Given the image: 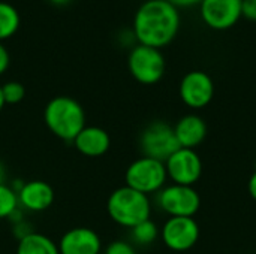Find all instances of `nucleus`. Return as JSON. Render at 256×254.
Segmentation results:
<instances>
[{
  "label": "nucleus",
  "instance_id": "dca6fc26",
  "mask_svg": "<svg viewBox=\"0 0 256 254\" xmlns=\"http://www.w3.org/2000/svg\"><path fill=\"white\" fill-rule=\"evenodd\" d=\"M16 254H60L58 246L46 235L30 232L18 240Z\"/></svg>",
  "mask_w": 256,
  "mask_h": 254
},
{
  "label": "nucleus",
  "instance_id": "423d86ee",
  "mask_svg": "<svg viewBox=\"0 0 256 254\" xmlns=\"http://www.w3.org/2000/svg\"><path fill=\"white\" fill-rule=\"evenodd\" d=\"M140 148L144 157L165 163V160L180 147L172 126L165 121H153L142 130L140 136Z\"/></svg>",
  "mask_w": 256,
  "mask_h": 254
},
{
  "label": "nucleus",
  "instance_id": "f8f14e48",
  "mask_svg": "<svg viewBox=\"0 0 256 254\" xmlns=\"http://www.w3.org/2000/svg\"><path fill=\"white\" fill-rule=\"evenodd\" d=\"M16 196L20 207L32 213H42L54 202L52 187L42 180H33L21 184L16 190Z\"/></svg>",
  "mask_w": 256,
  "mask_h": 254
},
{
  "label": "nucleus",
  "instance_id": "9d476101",
  "mask_svg": "<svg viewBox=\"0 0 256 254\" xmlns=\"http://www.w3.org/2000/svg\"><path fill=\"white\" fill-rule=\"evenodd\" d=\"M178 94L186 106L192 109H201L213 100L214 82L207 72L190 70L182 78Z\"/></svg>",
  "mask_w": 256,
  "mask_h": 254
},
{
  "label": "nucleus",
  "instance_id": "6ab92c4d",
  "mask_svg": "<svg viewBox=\"0 0 256 254\" xmlns=\"http://www.w3.org/2000/svg\"><path fill=\"white\" fill-rule=\"evenodd\" d=\"M20 208L16 190L10 186L0 183V220L10 219Z\"/></svg>",
  "mask_w": 256,
  "mask_h": 254
},
{
  "label": "nucleus",
  "instance_id": "a878e982",
  "mask_svg": "<svg viewBox=\"0 0 256 254\" xmlns=\"http://www.w3.org/2000/svg\"><path fill=\"white\" fill-rule=\"evenodd\" d=\"M52 4H57V6H63V4H68L69 1H72V0H50Z\"/></svg>",
  "mask_w": 256,
  "mask_h": 254
},
{
  "label": "nucleus",
  "instance_id": "9b49d317",
  "mask_svg": "<svg viewBox=\"0 0 256 254\" xmlns=\"http://www.w3.org/2000/svg\"><path fill=\"white\" fill-rule=\"evenodd\" d=\"M242 3L243 0H201L200 12L208 27L225 30L240 19Z\"/></svg>",
  "mask_w": 256,
  "mask_h": 254
},
{
  "label": "nucleus",
  "instance_id": "f03ea898",
  "mask_svg": "<svg viewBox=\"0 0 256 254\" xmlns=\"http://www.w3.org/2000/svg\"><path fill=\"white\" fill-rule=\"evenodd\" d=\"M44 121L50 132L63 139L74 141L86 127V112L80 102L69 96L52 97L44 109Z\"/></svg>",
  "mask_w": 256,
  "mask_h": 254
},
{
  "label": "nucleus",
  "instance_id": "20e7f679",
  "mask_svg": "<svg viewBox=\"0 0 256 254\" xmlns=\"http://www.w3.org/2000/svg\"><path fill=\"white\" fill-rule=\"evenodd\" d=\"M166 180L168 175L165 163L144 156L134 160L124 174L126 186L147 196L160 192L165 187Z\"/></svg>",
  "mask_w": 256,
  "mask_h": 254
},
{
  "label": "nucleus",
  "instance_id": "4468645a",
  "mask_svg": "<svg viewBox=\"0 0 256 254\" xmlns=\"http://www.w3.org/2000/svg\"><path fill=\"white\" fill-rule=\"evenodd\" d=\"M174 135L180 148L195 150L204 142L207 136V124L202 117L188 114L176 123Z\"/></svg>",
  "mask_w": 256,
  "mask_h": 254
},
{
  "label": "nucleus",
  "instance_id": "2eb2a0df",
  "mask_svg": "<svg viewBox=\"0 0 256 254\" xmlns=\"http://www.w3.org/2000/svg\"><path fill=\"white\" fill-rule=\"evenodd\" d=\"M72 142L75 148L87 157H100L111 147L108 132L96 126H86Z\"/></svg>",
  "mask_w": 256,
  "mask_h": 254
},
{
  "label": "nucleus",
  "instance_id": "a211bd4d",
  "mask_svg": "<svg viewBox=\"0 0 256 254\" xmlns=\"http://www.w3.org/2000/svg\"><path fill=\"white\" fill-rule=\"evenodd\" d=\"M159 228L156 226L154 222H152L150 219L148 220H144L141 222L140 225L134 226L130 229V235H132V240L138 244V246H150L153 244L158 237H159Z\"/></svg>",
  "mask_w": 256,
  "mask_h": 254
},
{
  "label": "nucleus",
  "instance_id": "6e6552de",
  "mask_svg": "<svg viewBox=\"0 0 256 254\" xmlns=\"http://www.w3.org/2000/svg\"><path fill=\"white\" fill-rule=\"evenodd\" d=\"M166 175L172 184L194 187L202 175V160L195 150L178 148L165 160Z\"/></svg>",
  "mask_w": 256,
  "mask_h": 254
},
{
  "label": "nucleus",
  "instance_id": "1a4fd4ad",
  "mask_svg": "<svg viewBox=\"0 0 256 254\" xmlns=\"http://www.w3.org/2000/svg\"><path fill=\"white\" fill-rule=\"evenodd\" d=\"M160 238L170 250L188 252L200 240V225L194 217H170L160 229Z\"/></svg>",
  "mask_w": 256,
  "mask_h": 254
},
{
  "label": "nucleus",
  "instance_id": "0eeeda50",
  "mask_svg": "<svg viewBox=\"0 0 256 254\" xmlns=\"http://www.w3.org/2000/svg\"><path fill=\"white\" fill-rule=\"evenodd\" d=\"M158 205L170 217H194L201 208V198L194 187L171 184L158 192Z\"/></svg>",
  "mask_w": 256,
  "mask_h": 254
},
{
  "label": "nucleus",
  "instance_id": "7ed1b4c3",
  "mask_svg": "<svg viewBox=\"0 0 256 254\" xmlns=\"http://www.w3.org/2000/svg\"><path fill=\"white\" fill-rule=\"evenodd\" d=\"M108 216L118 226L132 229L144 220L150 219L152 205L147 195L140 193L128 186L116 189L106 202Z\"/></svg>",
  "mask_w": 256,
  "mask_h": 254
},
{
  "label": "nucleus",
  "instance_id": "ddd939ff",
  "mask_svg": "<svg viewBox=\"0 0 256 254\" xmlns=\"http://www.w3.org/2000/svg\"><path fill=\"white\" fill-rule=\"evenodd\" d=\"M58 246L60 254H100V237L88 228H75L68 231Z\"/></svg>",
  "mask_w": 256,
  "mask_h": 254
},
{
  "label": "nucleus",
  "instance_id": "b1692460",
  "mask_svg": "<svg viewBox=\"0 0 256 254\" xmlns=\"http://www.w3.org/2000/svg\"><path fill=\"white\" fill-rule=\"evenodd\" d=\"M248 192H249L250 198L256 201V171L250 175V178L248 181Z\"/></svg>",
  "mask_w": 256,
  "mask_h": 254
},
{
  "label": "nucleus",
  "instance_id": "4be33fe9",
  "mask_svg": "<svg viewBox=\"0 0 256 254\" xmlns=\"http://www.w3.org/2000/svg\"><path fill=\"white\" fill-rule=\"evenodd\" d=\"M242 16H246L249 21H256V0H243Z\"/></svg>",
  "mask_w": 256,
  "mask_h": 254
},
{
  "label": "nucleus",
  "instance_id": "f3484780",
  "mask_svg": "<svg viewBox=\"0 0 256 254\" xmlns=\"http://www.w3.org/2000/svg\"><path fill=\"white\" fill-rule=\"evenodd\" d=\"M20 21L16 7L8 1H0V42L16 33Z\"/></svg>",
  "mask_w": 256,
  "mask_h": 254
},
{
  "label": "nucleus",
  "instance_id": "5701e85b",
  "mask_svg": "<svg viewBox=\"0 0 256 254\" xmlns=\"http://www.w3.org/2000/svg\"><path fill=\"white\" fill-rule=\"evenodd\" d=\"M9 63H10L9 52H8V49L4 48V45L0 42V75H3V73L8 70Z\"/></svg>",
  "mask_w": 256,
  "mask_h": 254
},
{
  "label": "nucleus",
  "instance_id": "f257e3e1",
  "mask_svg": "<svg viewBox=\"0 0 256 254\" xmlns=\"http://www.w3.org/2000/svg\"><path fill=\"white\" fill-rule=\"evenodd\" d=\"M178 28V9L168 0H147L135 12L134 33L141 45L160 49L174 40Z\"/></svg>",
  "mask_w": 256,
  "mask_h": 254
},
{
  "label": "nucleus",
  "instance_id": "412c9836",
  "mask_svg": "<svg viewBox=\"0 0 256 254\" xmlns=\"http://www.w3.org/2000/svg\"><path fill=\"white\" fill-rule=\"evenodd\" d=\"M104 254H136L132 244L126 241H112L106 249Z\"/></svg>",
  "mask_w": 256,
  "mask_h": 254
},
{
  "label": "nucleus",
  "instance_id": "cd10ccee",
  "mask_svg": "<svg viewBox=\"0 0 256 254\" xmlns=\"http://www.w3.org/2000/svg\"><path fill=\"white\" fill-rule=\"evenodd\" d=\"M0 183H4V169L0 163Z\"/></svg>",
  "mask_w": 256,
  "mask_h": 254
},
{
  "label": "nucleus",
  "instance_id": "39448f33",
  "mask_svg": "<svg viewBox=\"0 0 256 254\" xmlns=\"http://www.w3.org/2000/svg\"><path fill=\"white\" fill-rule=\"evenodd\" d=\"M165 57L160 49L141 45L132 48L128 57V67L130 75L144 85H153L165 75Z\"/></svg>",
  "mask_w": 256,
  "mask_h": 254
},
{
  "label": "nucleus",
  "instance_id": "aec40b11",
  "mask_svg": "<svg viewBox=\"0 0 256 254\" xmlns=\"http://www.w3.org/2000/svg\"><path fill=\"white\" fill-rule=\"evenodd\" d=\"M2 93L6 105H15L20 103L26 96V88L18 81H9L2 85Z\"/></svg>",
  "mask_w": 256,
  "mask_h": 254
},
{
  "label": "nucleus",
  "instance_id": "bb28decb",
  "mask_svg": "<svg viewBox=\"0 0 256 254\" xmlns=\"http://www.w3.org/2000/svg\"><path fill=\"white\" fill-rule=\"evenodd\" d=\"M6 103H4V99H3V93H2V85H0V111L3 109V106H4Z\"/></svg>",
  "mask_w": 256,
  "mask_h": 254
},
{
  "label": "nucleus",
  "instance_id": "393cba45",
  "mask_svg": "<svg viewBox=\"0 0 256 254\" xmlns=\"http://www.w3.org/2000/svg\"><path fill=\"white\" fill-rule=\"evenodd\" d=\"M168 1L178 7V6H192V4L200 3L201 0H168Z\"/></svg>",
  "mask_w": 256,
  "mask_h": 254
}]
</instances>
